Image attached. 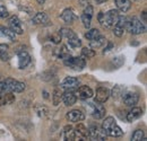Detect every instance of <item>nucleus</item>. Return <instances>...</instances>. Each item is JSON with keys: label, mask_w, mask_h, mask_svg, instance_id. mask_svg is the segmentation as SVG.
Returning <instances> with one entry per match:
<instances>
[{"label": "nucleus", "mask_w": 147, "mask_h": 141, "mask_svg": "<svg viewBox=\"0 0 147 141\" xmlns=\"http://www.w3.org/2000/svg\"><path fill=\"white\" fill-rule=\"evenodd\" d=\"M75 138L74 140H87L88 139V129L82 123H78L74 129Z\"/></svg>", "instance_id": "9d476101"}, {"label": "nucleus", "mask_w": 147, "mask_h": 141, "mask_svg": "<svg viewBox=\"0 0 147 141\" xmlns=\"http://www.w3.org/2000/svg\"><path fill=\"white\" fill-rule=\"evenodd\" d=\"M82 21H83V25L86 27V28H90L91 27V24H92V17L83 14L82 15Z\"/></svg>", "instance_id": "473e14b6"}, {"label": "nucleus", "mask_w": 147, "mask_h": 141, "mask_svg": "<svg viewBox=\"0 0 147 141\" xmlns=\"http://www.w3.org/2000/svg\"><path fill=\"white\" fill-rule=\"evenodd\" d=\"M127 20H128V19H127L126 16H123V15H120V16H119L118 21H117L115 25L112 27L114 35L118 36V37H122V36H123L125 32L127 31V30H126V27H127Z\"/></svg>", "instance_id": "6e6552de"}, {"label": "nucleus", "mask_w": 147, "mask_h": 141, "mask_svg": "<svg viewBox=\"0 0 147 141\" xmlns=\"http://www.w3.org/2000/svg\"><path fill=\"white\" fill-rule=\"evenodd\" d=\"M126 30L132 35H139L146 32V26L145 24L139 20L137 17H132L127 20V27Z\"/></svg>", "instance_id": "7ed1b4c3"}, {"label": "nucleus", "mask_w": 147, "mask_h": 141, "mask_svg": "<svg viewBox=\"0 0 147 141\" xmlns=\"http://www.w3.org/2000/svg\"><path fill=\"white\" fill-rule=\"evenodd\" d=\"M8 25H9V28L17 35H22L23 34V27H22V23L19 20V18L17 16H11L8 20Z\"/></svg>", "instance_id": "9b49d317"}, {"label": "nucleus", "mask_w": 147, "mask_h": 141, "mask_svg": "<svg viewBox=\"0 0 147 141\" xmlns=\"http://www.w3.org/2000/svg\"><path fill=\"white\" fill-rule=\"evenodd\" d=\"M0 37L8 38L9 41H13V42L16 41V34L9 27H6V26H0Z\"/></svg>", "instance_id": "aec40b11"}, {"label": "nucleus", "mask_w": 147, "mask_h": 141, "mask_svg": "<svg viewBox=\"0 0 147 141\" xmlns=\"http://www.w3.org/2000/svg\"><path fill=\"white\" fill-rule=\"evenodd\" d=\"M75 95L77 98L79 99H88V98H92L94 96V93L91 87L88 86H78L77 88L75 89Z\"/></svg>", "instance_id": "1a4fd4ad"}, {"label": "nucleus", "mask_w": 147, "mask_h": 141, "mask_svg": "<svg viewBox=\"0 0 147 141\" xmlns=\"http://www.w3.org/2000/svg\"><path fill=\"white\" fill-rule=\"evenodd\" d=\"M75 89H66V91L62 94V98L61 99L63 101L65 105L71 106L77 102V97L75 95Z\"/></svg>", "instance_id": "2eb2a0df"}, {"label": "nucleus", "mask_w": 147, "mask_h": 141, "mask_svg": "<svg viewBox=\"0 0 147 141\" xmlns=\"http://www.w3.org/2000/svg\"><path fill=\"white\" fill-rule=\"evenodd\" d=\"M26 88L25 83L15 80L13 78H7L3 80V93L10 91V93H22Z\"/></svg>", "instance_id": "20e7f679"}, {"label": "nucleus", "mask_w": 147, "mask_h": 141, "mask_svg": "<svg viewBox=\"0 0 147 141\" xmlns=\"http://www.w3.org/2000/svg\"><path fill=\"white\" fill-rule=\"evenodd\" d=\"M88 5H91V0H79V6L84 9L85 7H87Z\"/></svg>", "instance_id": "c9c22d12"}, {"label": "nucleus", "mask_w": 147, "mask_h": 141, "mask_svg": "<svg viewBox=\"0 0 147 141\" xmlns=\"http://www.w3.org/2000/svg\"><path fill=\"white\" fill-rule=\"evenodd\" d=\"M123 88L121 86H114V88L112 89V93H110V95H112L113 98H119V97H122L123 95Z\"/></svg>", "instance_id": "c756f323"}, {"label": "nucleus", "mask_w": 147, "mask_h": 141, "mask_svg": "<svg viewBox=\"0 0 147 141\" xmlns=\"http://www.w3.org/2000/svg\"><path fill=\"white\" fill-rule=\"evenodd\" d=\"M122 99H123V103L127 106H135L138 101H139V95L137 93H134V91H128V93H125L122 95Z\"/></svg>", "instance_id": "ddd939ff"}, {"label": "nucleus", "mask_w": 147, "mask_h": 141, "mask_svg": "<svg viewBox=\"0 0 147 141\" xmlns=\"http://www.w3.org/2000/svg\"><path fill=\"white\" fill-rule=\"evenodd\" d=\"M1 96H2V102H3V105H9V104H13V103L16 101V97H15L14 93H10V91L1 93Z\"/></svg>", "instance_id": "393cba45"}, {"label": "nucleus", "mask_w": 147, "mask_h": 141, "mask_svg": "<svg viewBox=\"0 0 147 141\" xmlns=\"http://www.w3.org/2000/svg\"><path fill=\"white\" fill-rule=\"evenodd\" d=\"M62 98V93L60 91V89H55L53 90V95H52V102H53V105L58 106L60 104V101Z\"/></svg>", "instance_id": "cd10ccee"}, {"label": "nucleus", "mask_w": 147, "mask_h": 141, "mask_svg": "<svg viewBox=\"0 0 147 141\" xmlns=\"http://www.w3.org/2000/svg\"><path fill=\"white\" fill-rule=\"evenodd\" d=\"M142 17H143V23L146 24V10H144V11L142 13Z\"/></svg>", "instance_id": "ea45409f"}, {"label": "nucleus", "mask_w": 147, "mask_h": 141, "mask_svg": "<svg viewBox=\"0 0 147 141\" xmlns=\"http://www.w3.org/2000/svg\"><path fill=\"white\" fill-rule=\"evenodd\" d=\"M83 14H85V15H87V16H90V17H93L94 8H93L92 5H88L87 7H85V8H84V13H83Z\"/></svg>", "instance_id": "72a5a7b5"}, {"label": "nucleus", "mask_w": 147, "mask_h": 141, "mask_svg": "<svg viewBox=\"0 0 147 141\" xmlns=\"http://www.w3.org/2000/svg\"><path fill=\"white\" fill-rule=\"evenodd\" d=\"M3 93V81H0V94Z\"/></svg>", "instance_id": "a19ab883"}, {"label": "nucleus", "mask_w": 147, "mask_h": 141, "mask_svg": "<svg viewBox=\"0 0 147 141\" xmlns=\"http://www.w3.org/2000/svg\"><path fill=\"white\" fill-rule=\"evenodd\" d=\"M105 43H107V38H105L103 35H98L96 38H94V40H92V41H90V46L92 48L93 50H96V49L102 48Z\"/></svg>", "instance_id": "4be33fe9"}, {"label": "nucleus", "mask_w": 147, "mask_h": 141, "mask_svg": "<svg viewBox=\"0 0 147 141\" xmlns=\"http://www.w3.org/2000/svg\"><path fill=\"white\" fill-rule=\"evenodd\" d=\"M114 1L117 5V8L122 13H127L131 8V1L130 0H114Z\"/></svg>", "instance_id": "b1692460"}, {"label": "nucleus", "mask_w": 147, "mask_h": 141, "mask_svg": "<svg viewBox=\"0 0 147 141\" xmlns=\"http://www.w3.org/2000/svg\"><path fill=\"white\" fill-rule=\"evenodd\" d=\"M107 134L103 131L102 126H98L96 124H93L88 128V140L103 141L107 139Z\"/></svg>", "instance_id": "0eeeda50"}, {"label": "nucleus", "mask_w": 147, "mask_h": 141, "mask_svg": "<svg viewBox=\"0 0 147 141\" xmlns=\"http://www.w3.org/2000/svg\"><path fill=\"white\" fill-rule=\"evenodd\" d=\"M61 19L65 21V23H67V24H71L74 20H76V15L74 14V11L71 9H69V8H67V9H65L63 11H62V14H61Z\"/></svg>", "instance_id": "412c9836"}, {"label": "nucleus", "mask_w": 147, "mask_h": 141, "mask_svg": "<svg viewBox=\"0 0 147 141\" xmlns=\"http://www.w3.org/2000/svg\"><path fill=\"white\" fill-rule=\"evenodd\" d=\"M110 97V90L107 87H100L96 89V95H95V102L98 103H105Z\"/></svg>", "instance_id": "dca6fc26"}, {"label": "nucleus", "mask_w": 147, "mask_h": 141, "mask_svg": "<svg viewBox=\"0 0 147 141\" xmlns=\"http://www.w3.org/2000/svg\"><path fill=\"white\" fill-rule=\"evenodd\" d=\"M119 11L117 9H111L108 13H98V16H97V19L100 21V24L104 27V28H112L115 23L118 21L119 19Z\"/></svg>", "instance_id": "f03ea898"}, {"label": "nucleus", "mask_w": 147, "mask_h": 141, "mask_svg": "<svg viewBox=\"0 0 147 141\" xmlns=\"http://www.w3.org/2000/svg\"><path fill=\"white\" fill-rule=\"evenodd\" d=\"M105 1H108V0H95V2H96L97 5H101V3H103V2H105Z\"/></svg>", "instance_id": "79ce46f5"}, {"label": "nucleus", "mask_w": 147, "mask_h": 141, "mask_svg": "<svg viewBox=\"0 0 147 141\" xmlns=\"http://www.w3.org/2000/svg\"><path fill=\"white\" fill-rule=\"evenodd\" d=\"M131 140L132 141H142L144 140V131L138 129L134 132V134L131 136Z\"/></svg>", "instance_id": "7c9ffc66"}, {"label": "nucleus", "mask_w": 147, "mask_h": 141, "mask_svg": "<svg viewBox=\"0 0 147 141\" xmlns=\"http://www.w3.org/2000/svg\"><path fill=\"white\" fill-rule=\"evenodd\" d=\"M48 21H49V16L44 11L37 13V14H35V16L32 18V23L35 24V25H43V24H45Z\"/></svg>", "instance_id": "6ab92c4d"}, {"label": "nucleus", "mask_w": 147, "mask_h": 141, "mask_svg": "<svg viewBox=\"0 0 147 141\" xmlns=\"http://www.w3.org/2000/svg\"><path fill=\"white\" fill-rule=\"evenodd\" d=\"M40 108H41V109H38V108L36 109L37 113H38V115H40V116H44V115H45V113L48 112V109H47L45 107H40Z\"/></svg>", "instance_id": "e433bc0d"}, {"label": "nucleus", "mask_w": 147, "mask_h": 141, "mask_svg": "<svg viewBox=\"0 0 147 141\" xmlns=\"http://www.w3.org/2000/svg\"><path fill=\"white\" fill-rule=\"evenodd\" d=\"M102 129L105 132V134L108 137H112V138H119L123 134L122 129L118 125L117 121L114 120V117L112 116H108L104 119L103 123H102Z\"/></svg>", "instance_id": "f257e3e1"}, {"label": "nucleus", "mask_w": 147, "mask_h": 141, "mask_svg": "<svg viewBox=\"0 0 147 141\" xmlns=\"http://www.w3.org/2000/svg\"><path fill=\"white\" fill-rule=\"evenodd\" d=\"M52 38H53V41H55V43H60V41H61V35L58 33L57 35H53L52 36Z\"/></svg>", "instance_id": "4c0bfd02"}, {"label": "nucleus", "mask_w": 147, "mask_h": 141, "mask_svg": "<svg viewBox=\"0 0 147 141\" xmlns=\"http://www.w3.org/2000/svg\"><path fill=\"white\" fill-rule=\"evenodd\" d=\"M112 48H113V44H112L111 42H108V46H107V48L104 49V51H103V52H104V53H105V52H109V51H110Z\"/></svg>", "instance_id": "58836bf2"}, {"label": "nucleus", "mask_w": 147, "mask_h": 141, "mask_svg": "<svg viewBox=\"0 0 147 141\" xmlns=\"http://www.w3.org/2000/svg\"><path fill=\"white\" fill-rule=\"evenodd\" d=\"M44 2H45V0H37V3L38 5H43Z\"/></svg>", "instance_id": "37998d69"}, {"label": "nucleus", "mask_w": 147, "mask_h": 141, "mask_svg": "<svg viewBox=\"0 0 147 141\" xmlns=\"http://www.w3.org/2000/svg\"><path fill=\"white\" fill-rule=\"evenodd\" d=\"M63 63H65L66 67L77 71L83 70L85 68V66H86V62H85V59L84 58H82V56L74 58V56H70V55H68L67 58L63 59Z\"/></svg>", "instance_id": "423d86ee"}, {"label": "nucleus", "mask_w": 147, "mask_h": 141, "mask_svg": "<svg viewBox=\"0 0 147 141\" xmlns=\"http://www.w3.org/2000/svg\"><path fill=\"white\" fill-rule=\"evenodd\" d=\"M67 120L73 123H78L85 120V114L79 109H71L67 113Z\"/></svg>", "instance_id": "f8f14e48"}, {"label": "nucleus", "mask_w": 147, "mask_h": 141, "mask_svg": "<svg viewBox=\"0 0 147 141\" xmlns=\"http://www.w3.org/2000/svg\"><path fill=\"white\" fill-rule=\"evenodd\" d=\"M8 15H9V14H8V10L6 9V7L0 3V18L8 17Z\"/></svg>", "instance_id": "f704fd0d"}, {"label": "nucleus", "mask_w": 147, "mask_h": 141, "mask_svg": "<svg viewBox=\"0 0 147 141\" xmlns=\"http://www.w3.org/2000/svg\"><path fill=\"white\" fill-rule=\"evenodd\" d=\"M79 84H80L79 79H77L75 77H66L61 81L60 87L63 89H75L79 86Z\"/></svg>", "instance_id": "4468645a"}, {"label": "nucleus", "mask_w": 147, "mask_h": 141, "mask_svg": "<svg viewBox=\"0 0 147 141\" xmlns=\"http://www.w3.org/2000/svg\"><path fill=\"white\" fill-rule=\"evenodd\" d=\"M96 55V52L93 50L92 48H83L82 50V58L84 59H92Z\"/></svg>", "instance_id": "bb28decb"}, {"label": "nucleus", "mask_w": 147, "mask_h": 141, "mask_svg": "<svg viewBox=\"0 0 147 141\" xmlns=\"http://www.w3.org/2000/svg\"><path fill=\"white\" fill-rule=\"evenodd\" d=\"M17 55H18V68L19 69L26 68L31 62V55L24 50L17 51Z\"/></svg>", "instance_id": "f3484780"}, {"label": "nucleus", "mask_w": 147, "mask_h": 141, "mask_svg": "<svg viewBox=\"0 0 147 141\" xmlns=\"http://www.w3.org/2000/svg\"><path fill=\"white\" fill-rule=\"evenodd\" d=\"M63 138L65 140H74L75 133H74V128L71 125H66L63 129Z\"/></svg>", "instance_id": "a878e982"}, {"label": "nucleus", "mask_w": 147, "mask_h": 141, "mask_svg": "<svg viewBox=\"0 0 147 141\" xmlns=\"http://www.w3.org/2000/svg\"><path fill=\"white\" fill-rule=\"evenodd\" d=\"M142 115H143V109L140 107L132 106V108L127 113V121L128 122H134V121L138 120Z\"/></svg>", "instance_id": "a211bd4d"}, {"label": "nucleus", "mask_w": 147, "mask_h": 141, "mask_svg": "<svg viewBox=\"0 0 147 141\" xmlns=\"http://www.w3.org/2000/svg\"><path fill=\"white\" fill-rule=\"evenodd\" d=\"M125 62V56H117L113 59V66H114V69H118L120 68Z\"/></svg>", "instance_id": "2f4dec72"}, {"label": "nucleus", "mask_w": 147, "mask_h": 141, "mask_svg": "<svg viewBox=\"0 0 147 141\" xmlns=\"http://www.w3.org/2000/svg\"><path fill=\"white\" fill-rule=\"evenodd\" d=\"M10 48L7 44H0V59L2 61H8L10 59Z\"/></svg>", "instance_id": "5701e85b"}, {"label": "nucleus", "mask_w": 147, "mask_h": 141, "mask_svg": "<svg viewBox=\"0 0 147 141\" xmlns=\"http://www.w3.org/2000/svg\"><path fill=\"white\" fill-rule=\"evenodd\" d=\"M87 111L90 112V114L92 115L95 120H101L104 117L105 113H107V109L105 107L103 106L102 103H98V102H95V103H87L86 105Z\"/></svg>", "instance_id": "39448f33"}, {"label": "nucleus", "mask_w": 147, "mask_h": 141, "mask_svg": "<svg viewBox=\"0 0 147 141\" xmlns=\"http://www.w3.org/2000/svg\"><path fill=\"white\" fill-rule=\"evenodd\" d=\"M98 35H101V32H100L97 28H92V30H90V31L85 34V37H86L88 41H92L94 38H96Z\"/></svg>", "instance_id": "c85d7f7f"}]
</instances>
